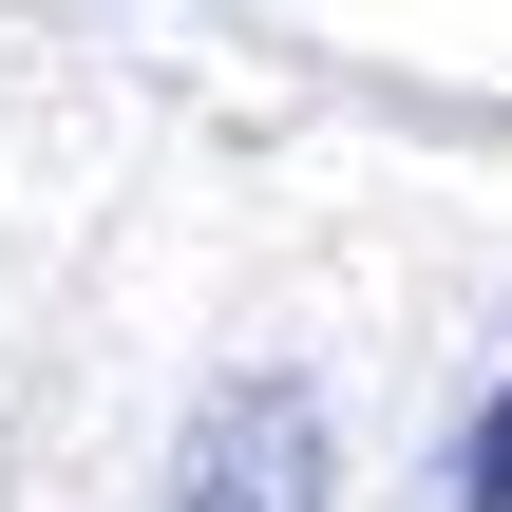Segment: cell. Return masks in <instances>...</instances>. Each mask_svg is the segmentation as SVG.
Returning a JSON list of instances; mask_svg holds the SVG:
<instances>
[{"mask_svg":"<svg viewBox=\"0 0 512 512\" xmlns=\"http://www.w3.org/2000/svg\"><path fill=\"white\" fill-rule=\"evenodd\" d=\"M437 512H512V380L456 418V494H437Z\"/></svg>","mask_w":512,"mask_h":512,"instance_id":"2","label":"cell"},{"mask_svg":"<svg viewBox=\"0 0 512 512\" xmlns=\"http://www.w3.org/2000/svg\"><path fill=\"white\" fill-rule=\"evenodd\" d=\"M171 512H342V437H323V399H304L285 361H247V380L190 418Z\"/></svg>","mask_w":512,"mask_h":512,"instance_id":"1","label":"cell"}]
</instances>
